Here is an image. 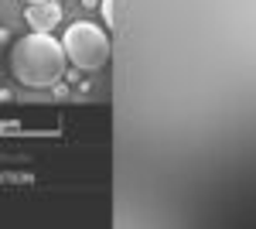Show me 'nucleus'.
Returning <instances> with one entry per match:
<instances>
[{
  "label": "nucleus",
  "instance_id": "20e7f679",
  "mask_svg": "<svg viewBox=\"0 0 256 229\" xmlns=\"http://www.w3.org/2000/svg\"><path fill=\"white\" fill-rule=\"evenodd\" d=\"M102 21H106V24L116 21V0H102Z\"/></svg>",
  "mask_w": 256,
  "mask_h": 229
},
{
  "label": "nucleus",
  "instance_id": "39448f33",
  "mask_svg": "<svg viewBox=\"0 0 256 229\" xmlns=\"http://www.w3.org/2000/svg\"><path fill=\"white\" fill-rule=\"evenodd\" d=\"M28 4H41V0H28Z\"/></svg>",
  "mask_w": 256,
  "mask_h": 229
},
{
  "label": "nucleus",
  "instance_id": "f03ea898",
  "mask_svg": "<svg viewBox=\"0 0 256 229\" xmlns=\"http://www.w3.org/2000/svg\"><path fill=\"white\" fill-rule=\"evenodd\" d=\"M62 52L65 58L82 69V72H96L110 62V35L92 24V21H76L65 28V38H62Z\"/></svg>",
  "mask_w": 256,
  "mask_h": 229
},
{
  "label": "nucleus",
  "instance_id": "f257e3e1",
  "mask_svg": "<svg viewBox=\"0 0 256 229\" xmlns=\"http://www.w3.org/2000/svg\"><path fill=\"white\" fill-rule=\"evenodd\" d=\"M65 65H68V58L62 52V41H55L52 35H41V31H31L28 38H20L10 52L14 79L31 89L58 86V79L65 76Z\"/></svg>",
  "mask_w": 256,
  "mask_h": 229
},
{
  "label": "nucleus",
  "instance_id": "7ed1b4c3",
  "mask_svg": "<svg viewBox=\"0 0 256 229\" xmlns=\"http://www.w3.org/2000/svg\"><path fill=\"white\" fill-rule=\"evenodd\" d=\"M24 21L31 24V31H41V35H52L62 21V4L58 0H41V4H28L24 11Z\"/></svg>",
  "mask_w": 256,
  "mask_h": 229
}]
</instances>
